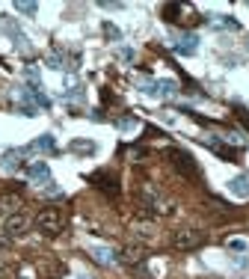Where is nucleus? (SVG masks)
I'll return each instance as SVG.
<instances>
[{"label": "nucleus", "instance_id": "f257e3e1", "mask_svg": "<svg viewBox=\"0 0 249 279\" xmlns=\"http://www.w3.org/2000/svg\"><path fill=\"white\" fill-rule=\"evenodd\" d=\"M36 232H42V235H48V238H54V235H60L62 232V208H42L39 214H36Z\"/></svg>", "mask_w": 249, "mask_h": 279}, {"label": "nucleus", "instance_id": "f03ea898", "mask_svg": "<svg viewBox=\"0 0 249 279\" xmlns=\"http://www.w3.org/2000/svg\"><path fill=\"white\" fill-rule=\"evenodd\" d=\"M169 157H172V166H175L184 178H193V181L202 178V169H199L196 157L190 155V152H184V149H169Z\"/></svg>", "mask_w": 249, "mask_h": 279}, {"label": "nucleus", "instance_id": "7ed1b4c3", "mask_svg": "<svg viewBox=\"0 0 249 279\" xmlns=\"http://www.w3.org/2000/svg\"><path fill=\"white\" fill-rule=\"evenodd\" d=\"M172 244L178 249H199L205 244V235L196 232V229H184V232H175V235H172Z\"/></svg>", "mask_w": 249, "mask_h": 279}, {"label": "nucleus", "instance_id": "20e7f679", "mask_svg": "<svg viewBox=\"0 0 249 279\" xmlns=\"http://www.w3.org/2000/svg\"><path fill=\"white\" fill-rule=\"evenodd\" d=\"M27 178L30 181H42V184H51V166L45 160H33L27 166Z\"/></svg>", "mask_w": 249, "mask_h": 279}, {"label": "nucleus", "instance_id": "39448f33", "mask_svg": "<svg viewBox=\"0 0 249 279\" xmlns=\"http://www.w3.org/2000/svg\"><path fill=\"white\" fill-rule=\"evenodd\" d=\"M24 229H27V217H24L21 211L12 214V217H6V223H3L6 238H18V235H24Z\"/></svg>", "mask_w": 249, "mask_h": 279}, {"label": "nucleus", "instance_id": "423d86ee", "mask_svg": "<svg viewBox=\"0 0 249 279\" xmlns=\"http://www.w3.org/2000/svg\"><path fill=\"white\" fill-rule=\"evenodd\" d=\"M95 187H101V190H110V193H119V181L107 172V169H101V172H92V178H89Z\"/></svg>", "mask_w": 249, "mask_h": 279}, {"label": "nucleus", "instance_id": "0eeeda50", "mask_svg": "<svg viewBox=\"0 0 249 279\" xmlns=\"http://www.w3.org/2000/svg\"><path fill=\"white\" fill-rule=\"evenodd\" d=\"M175 51H178L181 57H193V54L199 51V36H196V33L181 36V39H178V45H175Z\"/></svg>", "mask_w": 249, "mask_h": 279}, {"label": "nucleus", "instance_id": "6e6552de", "mask_svg": "<svg viewBox=\"0 0 249 279\" xmlns=\"http://www.w3.org/2000/svg\"><path fill=\"white\" fill-rule=\"evenodd\" d=\"M228 190L237 196V199H249V175H237L228 181Z\"/></svg>", "mask_w": 249, "mask_h": 279}, {"label": "nucleus", "instance_id": "1a4fd4ad", "mask_svg": "<svg viewBox=\"0 0 249 279\" xmlns=\"http://www.w3.org/2000/svg\"><path fill=\"white\" fill-rule=\"evenodd\" d=\"M27 152H57V140H54L51 134H42L30 149H27Z\"/></svg>", "mask_w": 249, "mask_h": 279}, {"label": "nucleus", "instance_id": "9d476101", "mask_svg": "<svg viewBox=\"0 0 249 279\" xmlns=\"http://www.w3.org/2000/svg\"><path fill=\"white\" fill-rule=\"evenodd\" d=\"M68 149L77 152V155H95L98 152V143H92V140H71Z\"/></svg>", "mask_w": 249, "mask_h": 279}, {"label": "nucleus", "instance_id": "9b49d317", "mask_svg": "<svg viewBox=\"0 0 249 279\" xmlns=\"http://www.w3.org/2000/svg\"><path fill=\"white\" fill-rule=\"evenodd\" d=\"M18 208H21V196H15V193H3L0 196V211H15L18 214Z\"/></svg>", "mask_w": 249, "mask_h": 279}, {"label": "nucleus", "instance_id": "f8f14e48", "mask_svg": "<svg viewBox=\"0 0 249 279\" xmlns=\"http://www.w3.org/2000/svg\"><path fill=\"white\" fill-rule=\"evenodd\" d=\"M92 258L98 264H113V261H116V255H113L107 247H92Z\"/></svg>", "mask_w": 249, "mask_h": 279}, {"label": "nucleus", "instance_id": "ddd939ff", "mask_svg": "<svg viewBox=\"0 0 249 279\" xmlns=\"http://www.w3.org/2000/svg\"><path fill=\"white\" fill-rule=\"evenodd\" d=\"M24 155V152H6L3 155V160H0V169H18L21 166V160L18 157Z\"/></svg>", "mask_w": 249, "mask_h": 279}, {"label": "nucleus", "instance_id": "4468645a", "mask_svg": "<svg viewBox=\"0 0 249 279\" xmlns=\"http://www.w3.org/2000/svg\"><path fill=\"white\" fill-rule=\"evenodd\" d=\"M101 30H104L107 39H113V42H119V39H122V30H119L116 24H110V21H104V24H101Z\"/></svg>", "mask_w": 249, "mask_h": 279}, {"label": "nucleus", "instance_id": "2eb2a0df", "mask_svg": "<svg viewBox=\"0 0 249 279\" xmlns=\"http://www.w3.org/2000/svg\"><path fill=\"white\" fill-rule=\"evenodd\" d=\"M175 80H157V95H175Z\"/></svg>", "mask_w": 249, "mask_h": 279}, {"label": "nucleus", "instance_id": "dca6fc26", "mask_svg": "<svg viewBox=\"0 0 249 279\" xmlns=\"http://www.w3.org/2000/svg\"><path fill=\"white\" fill-rule=\"evenodd\" d=\"M178 15H181V6H178V3H172V6L163 9V18H166V21H178Z\"/></svg>", "mask_w": 249, "mask_h": 279}, {"label": "nucleus", "instance_id": "f3484780", "mask_svg": "<svg viewBox=\"0 0 249 279\" xmlns=\"http://www.w3.org/2000/svg\"><path fill=\"white\" fill-rule=\"evenodd\" d=\"M125 261H143V249L128 247V249H125Z\"/></svg>", "mask_w": 249, "mask_h": 279}, {"label": "nucleus", "instance_id": "a211bd4d", "mask_svg": "<svg viewBox=\"0 0 249 279\" xmlns=\"http://www.w3.org/2000/svg\"><path fill=\"white\" fill-rule=\"evenodd\" d=\"M15 9H18V12H24V15H36V12H39V6H36V3H15Z\"/></svg>", "mask_w": 249, "mask_h": 279}, {"label": "nucleus", "instance_id": "6ab92c4d", "mask_svg": "<svg viewBox=\"0 0 249 279\" xmlns=\"http://www.w3.org/2000/svg\"><path fill=\"white\" fill-rule=\"evenodd\" d=\"M137 119H119V128H122V131H134V128H137Z\"/></svg>", "mask_w": 249, "mask_h": 279}, {"label": "nucleus", "instance_id": "aec40b11", "mask_svg": "<svg viewBox=\"0 0 249 279\" xmlns=\"http://www.w3.org/2000/svg\"><path fill=\"white\" fill-rule=\"evenodd\" d=\"M217 27H228V30H237V21H231V18H222V21H217Z\"/></svg>", "mask_w": 249, "mask_h": 279}, {"label": "nucleus", "instance_id": "412c9836", "mask_svg": "<svg viewBox=\"0 0 249 279\" xmlns=\"http://www.w3.org/2000/svg\"><path fill=\"white\" fill-rule=\"evenodd\" d=\"M228 247H231V249H246V241H240V238H234V241H228Z\"/></svg>", "mask_w": 249, "mask_h": 279}, {"label": "nucleus", "instance_id": "4be33fe9", "mask_svg": "<svg viewBox=\"0 0 249 279\" xmlns=\"http://www.w3.org/2000/svg\"><path fill=\"white\" fill-rule=\"evenodd\" d=\"M237 116H240V119H243V125H246V128H249V116H246V113H243V110H240V113H237Z\"/></svg>", "mask_w": 249, "mask_h": 279}, {"label": "nucleus", "instance_id": "5701e85b", "mask_svg": "<svg viewBox=\"0 0 249 279\" xmlns=\"http://www.w3.org/2000/svg\"><path fill=\"white\" fill-rule=\"evenodd\" d=\"M77 279H86V276H77Z\"/></svg>", "mask_w": 249, "mask_h": 279}]
</instances>
